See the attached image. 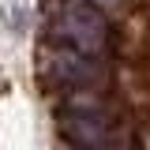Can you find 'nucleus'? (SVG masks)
Returning a JSON list of instances; mask_svg holds the SVG:
<instances>
[{
    "label": "nucleus",
    "instance_id": "obj_4",
    "mask_svg": "<svg viewBox=\"0 0 150 150\" xmlns=\"http://www.w3.org/2000/svg\"><path fill=\"white\" fill-rule=\"evenodd\" d=\"M90 4H120V0H90Z\"/></svg>",
    "mask_w": 150,
    "mask_h": 150
},
{
    "label": "nucleus",
    "instance_id": "obj_2",
    "mask_svg": "<svg viewBox=\"0 0 150 150\" xmlns=\"http://www.w3.org/2000/svg\"><path fill=\"white\" fill-rule=\"evenodd\" d=\"M60 128H64V135L71 139V143H79V146H101L105 139H109V120H105V112L98 109H71L60 116Z\"/></svg>",
    "mask_w": 150,
    "mask_h": 150
},
{
    "label": "nucleus",
    "instance_id": "obj_1",
    "mask_svg": "<svg viewBox=\"0 0 150 150\" xmlns=\"http://www.w3.org/2000/svg\"><path fill=\"white\" fill-rule=\"evenodd\" d=\"M53 34L71 49V53H83V56H94L105 49V41H109V23L105 15L90 8V4H71V8H64L60 15H56V26Z\"/></svg>",
    "mask_w": 150,
    "mask_h": 150
},
{
    "label": "nucleus",
    "instance_id": "obj_3",
    "mask_svg": "<svg viewBox=\"0 0 150 150\" xmlns=\"http://www.w3.org/2000/svg\"><path fill=\"white\" fill-rule=\"evenodd\" d=\"M49 75L53 79H60V83H90V79H98V68H94V60L90 56H83V53H56L53 60H49Z\"/></svg>",
    "mask_w": 150,
    "mask_h": 150
}]
</instances>
